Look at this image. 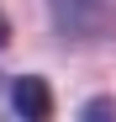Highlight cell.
I'll use <instances>...</instances> for the list:
<instances>
[{
	"label": "cell",
	"mask_w": 116,
	"mask_h": 122,
	"mask_svg": "<svg viewBox=\"0 0 116 122\" xmlns=\"http://www.w3.org/2000/svg\"><path fill=\"white\" fill-rule=\"evenodd\" d=\"M11 112L21 122H53V90L42 74H21L11 80Z\"/></svg>",
	"instance_id": "1"
},
{
	"label": "cell",
	"mask_w": 116,
	"mask_h": 122,
	"mask_svg": "<svg viewBox=\"0 0 116 122\" xmlns=\"http://www.w3.org/2000/svg\"><path fill=\"white\" fill-rule=\"evenodd\" d=\"M79 122H116V101H111V96H100V101H85Z\"/></svg>",
	"instance_id": "2"
},
{
	"label": "cell",
	"mask_w": 116,
	"mask_h": 122,
	"mask_svg": "<svg viewBox=\"0 0 116 122\" xmlns=\"http://www.w3.org/2000/svg\"><path fill=\"white\" fill-rule=\"evenodd\" d=\"M11 43V21H5V11H0V48Z\"/></svg>",
	"instance_id": "3"
}]
</instances>
